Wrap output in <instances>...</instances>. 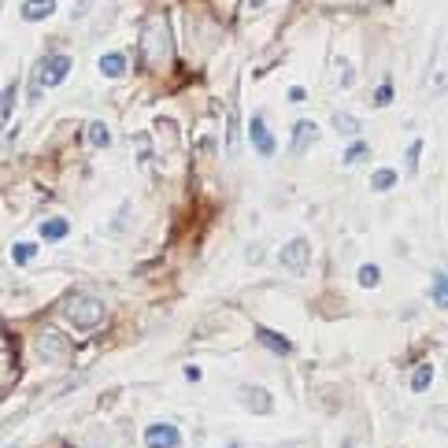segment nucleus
I'll list each match as a JSON object with an SVG mask.
<instances>
[{
    "label": "nucleus",
    "instance_id": "nucleus-29",
    "mask_svg": "<svg viewBox=\"0 0 448 448\" xmlns=\"http://www.w3.org/2000/svg\"><path fill=\"white\" fill-rule=\"evenodd\" d=\"M89 4H93V0H82V4H74V12H71V15H74V19L85 15V8H89Z\"/></svg>",
    "mask_w": 448,
    "mask_h": 448
},
{
    "label": "nucleus",
    "instance_id": "nucleus-9",
    "mask_svg": "<svg viewBox=\"0 0 448 448\" xmlns=\"http://www.w3.org/2000/svg\"><path fill=\"white\" fill-rule=\"evenodd\" d=\"M238 148H241V119H238V93H233L226 104V156L238 159Z\"/></svg>",
    "mask_w": 448,
    "mask_h": 448
},
{
    "label": "nucleus",
    "instance_id": "nucleus-17",
    "mask_svg": "<svg viewBox=\"0 0 448 448\" xmlns=\"http://www.w3.org/2000/svg\"><path fill=\"white\" fill-rule=\"evenodd\" d=\"M430 296H433V304H437V307H445V304H448V278H445V271H437V274H433Z\"/></svg>",
    "mask_w": 448,
    "mask_h": 448
},
{
    "label": "nucleus",
    "instance_id": "nucleus-27",
    "mask_svg": "<svg viewBox=\"0 0 448 448\" xmlns=\"http://www.w3.org/2000/svg\"><path fill=\"white\" fill-rule=\"evenodd\" d=\"M289 100L293 104H304V89H301V85H293V89H289Z\"/></svg>",
    "mask_w": 448,
    "mask_h": 448
},
{
    "label": "nucleus",
    "instance_id": "nucleus-6",
    "mask_svg": "<svg viewBox=\"0 0 448 448\" xmlns=\"http://www.w3.org/2000/svg\"><path fill=\"white\" fill-rule=\"evenodd\" d=\"M145 445L148 448H178L182 445V433H178V426H170V422H152L145 430Z\"/></svg>",
    "mask_w": 448,
    "mask_h": 448
},
{
    "label": "nucleus",
    "instance_id": "nucleus-25",
    "mask_svg": "<svg viewBox=\"0 0 448 448\" xmlns=\"http://www.w3.org/2000/svg\"><path fill=\"white\" fill-rule=\"evenodd\" d=\"M337 71H341V74H337V85H345V89H348V85L356 82V71H352V63H337Z\"/></svg>",
    "mask_w": 448,
    "mask_h": 448
},
{
    "label": "nucleus",
    "instance_id": "nucleus-13",
    "mask_svg": "<svg viewBox=\"0 0 448 448\" xmlns=\"http://www.w3.org/2000/svg\"><path fill=\"white\" fill-rule=\"evenodd\" d=\"M100 74H104V78H123V74H126V56H123V52H108V56H100Z\"/></svg>",
    "mask_w": 448,
    "mask_h": 448
},
{
    "label": "nucleus",
    "instance_id": "nucleus-15",
    "mask_svg": "<svg viewBox=\"0 0 448 448\" xmlns=\"http://www.w3.org/2000/svg\"><path fill=\"white\" fill-rule=\"evenodd\" d=\"M330 123H334V130H337L341 137H356L359 130H364L356 115H345V111H334V119H330Z\"/></svg>",
    "mask_w": 448,
    "mask_h": 448
},
{
    "label": "nucleus",
    "instance_id": "nucleus-26",
    "mask_svg": "<svg viewBox=\"0 0 448 448\" xmlns=\"http://www.w3.org/2000/svg\"><path fill=\"white\" fill-rule=\"evenodd\" d=\"M419 152H422V141H411V148H408V174L419 170Z\"/></svg>",
    "mask_w": 448,
    "mask_h": 448
},
{
    "label": "nucleus",
    "instance_id": "nucleus-2",
    "mask_svg": "<svg viewBox=\"0 0 448 448\" xmlns=\"http://www.w3.org/2000/svg\"><path fill=\"white\" fill-rule=\"evenodd\" d=\"M63 315H67V323L78 326V330H97L104 323V315H108V307H104V301L93 296V293H71L67 301H63Z\"/></svg>",
    "mask_w": 448,
    "mask_h": 448
},
{
    "label": "nucleus",
    "instance_id": "nucleus-22",
    "mask_svg": "<svg viewBox=\"0 0 448 448\" xmlns=\"http://www.w3.org/2000/svg\"><path fill=\"white\" fill-rule=\"evenodd\" d=\"M34 256H37V244H30V241H19L15 249H12V260L15 263H30Z\"/></svg>",
    "mask_w": 448,
    "mask_h": 448
},
{
    "label": "nucleus",
    "instance_id": "nucleus-20",
    "mask_svg": "<svg viewBox=\"0 0 448 448\" xmlns=\"http://www.w3.org/2000/svg\"><path fill=\"white\" fill-rule=\"evenodd\" d=\"M89 141L97 145V148H108V145H111V130H108V123H89Z\"/></svg>",
    "mask_w": 448,
    "mask_h": 448
},
{
    "label": "nucleus",
    "instance_id": "nucleus-10",
    "mask_svg": "<svg viewBox=\"0 0 448 448\" xmlns=\"http://www.w3.org/2000/svg\"><path fill=\"white\" fill-rule=\"evenodd\" d=\"M315 137H319V126H315L312 119H301V123L293 126V141H289V152H293V156H304L307 148L315 145Z\"/></svg>",
    "mask_w": 448,
    "mask_h": 448
},
{
    "label": "nucleus",
    "instance_id": "nucleus-1",
    "mask_svg": "<svg viewBox=\"0 0 448 448\" xmlns=\"http://www.w3.org/2000/svg\"><path fill=\"white\" fill-rule=\"evenodd\" d=\"M141 60H145V67H167L170 60H174V37H170V23H167V15H145L141 19Z\"/></svg>",
    "mask_w": 448,
    "mask_h": 448
},
{
    "label": "nucleus",
    "instance_id": "nucleus-11",
    "mask_svg": "<svg viewBox=\"0 0 448 448\" xmlns=\"http://www.w3.org/2000/svg\"><path fill=\"white\" fill-rule=\"evenodd\" d=\"M256 341H260V345H267L271 352H278V356H289V352H293V341H289V337L274 334V330H267V326H256Z\"/></svg>",
    "mask_w": 448,
    "mask_h": 448
},
{
    "label": "nucleus",
    "instance_id": "nucleus-30",
    "mask_svg": "<svg viewBox=\"0 0 448 448\" xmlns=\"http://www.w3.org/2000/svg\"><path fill=\"white\" fill-rule=\"evenodd\" d=\"M186 378L189 382H200V367H186Z\"/></svg>",
    "mask_w": 448,
    "mask_h": 448
},
{
    "label": "nucleus",
    "instance_id": "nucleus-16",
    "mask_svg": "<svg viewBox=\"0 0 448 448\" xmlns=\"http://www.w3.org/2000/svg\"><path fill=\"white\" fill-rule=\"evenodd\" d=\"M393 186H397V170H389V167L375 170V178H370V189H375V193H389Z\"/></svg>",
    "mask_w": 448,
    "mask_h": 448
},
{
    "label": "nucleus",
    "instance_id": "nucleus-3",
    "mask_svg": "<svg viewBox=\"0 0 448 448\" xmlns=\"http://www.w3.org/2000/svg\"><path fill=\"white\" fill-rule=\"evenodd\" d=\"M278 263L285 267L289 274H307V267H312V244H307V238H293L285 241V249L278 252Z\"/></svg>",
    "mask_w": 448,
    "mask_h": 448
},
{
    "label": "nucleus",
    "instance_id": "nucleus-7",
    "mask_svg": "<svg viewBox=\"0 0 448 448\" xmlns=\"http://www.w3.org/2000/svg\"><path fill=\"white\" fill-rule=\"evenodd\" d=\"M249 137H252L256 152H260L263 159H271V156H274V148H278V141L271 137V130H267L263 115H252V123H249Z\"/></svg>",
    "mask_w": 448,
    "mask_h": 448
},
{
    "label": "nucleus",
    "instance_id": "nucleus-12",
    "mask_svg": "<svg viewBox=\"0 0 448 448\" xmlns=\"http://www.w3.org/2000/svg\"><path fill=\"white\" fill-rule=\"evenodd\" d=\"M56 12V0H26L23 4V19L26 23H41V19H48Z\"/></svg>",
    "mask_w": 448,
    "mask_h": 448
},
{
    "label": "nucleus",
    "instance_id": "nucleus-19",
    "mask_svg": "<svg viewBox=\"0 0 448 448\" xmlns=\"http://www.w3.org/2000/svg\"><path fill=\"white\" fill-rule=\"evenodd\" d=\"M356 278H359V285H364V289H375V285L382 282V271H378L375 263H364V267L356 271Z\"/></svg>",
    "mask_w": 448,
    "mask_h": 448
},
{
    "label": "nucleus",
    "instance_id": "nucleus-14",
    "mask_svg": "<svg viewBox=\"0 0 448 448\" xmlns=\"http://www.w3.org/2000/svg\"><path fill=\"white\" fill-rule=\"evenodd\" d=\"M67 233H71L67 219H45V222H41V238H45V241H63Z\"/></svg>",
    "mask_w": 448,
    "mask_h": 448
},
{
    "label": "nucleus",
    "instance_id": "nucleus-28",
    "mask_svg": "<svg viewBox=\"0 0 448 448\" xmlns=\"http://www.w3.org/2000/svg\"><path fill=\"white\" fill-rule=\"evenodd\" d=\"M249 260H252V263L263 260V249H260V244H252V249H249Z\"/></svg>",
    "mask_w": 448,
    "mask_h": 448
},
{
    "label": "nucleus",
    "instance_id": "nucleus-23",
    "mask_svg": "<svg viewBox=\"0 0 448 448\" xmlns=\"http://www.w3.org/2000/svg\"><path fill=\"white\" fill-rule=\"evenodd\" d=\"M364 159H367V145H364V141H356V145H352L348 152H345V163H348V167L364 163Z\"/></svg>",
    "mask_w": 448,
    "mask_h": 448
},
{
    "label": "nucleus",
    "instance_id": "nucleus-5",
    "mask_svg": "<svg viewBox=\"0 0 448 448\" xmlns=\"http://www.w3.org/2000/svg\"><path fill=\"white\" fill-rule=\"evenodd\" d=\"M71 74V56H45L37 63V85L41 89H56Z\"/></svg>",
    "mask_w": 448,
    "mask_h": 448
},
{
    "label": "nucleus",
    "instance_id": "nucleus-21",
    "mask_svg": "<svg viewBox=\"0 0 448 448\" xmlns=\"http://www.w3.org/2000/svg\"><path fill=\"white\" fill-rule=\"evenodd\" d=\"M430 382H433V367L422 364V367L411 375V389H415V393H426V389H430Z\"/></svg>",
    "mask_w": 448,
    "mask_h": 448
},
{
    "label": "nucleus",
    "instance_id": "nucleus-18",
    "mask_svg": "<svg viewBox=\"0 0 448 448\" xmlns=\"http://www.w3.org/2000/svg\"><path fill=\"white\" fill-rule=\"evenodd\" d=\"M15 93H19V82L12 78L4 85V93H0V119H8L12 115V108H15Z\"/></svg>",
    "mask_w": 448,
    "mask_h": 448
},
{
    "label": "nucleus",
    "instance_id": "nucleus-8",
    "mask_svg": "<svg viewBox=\"0 0 448 448\" xmlns=\"http://www.w3.org/2000/svg\"><path fill=\"white\" fill-rule=\"evenodd\" d=\"M238 400H241L249 411H256V415H271V408H274L271 393L260 389V386H241V389H238Z\"/></svg>",
    "mask_w": 448,
    "mask_h": 448
},
{
    "label": "nucleus",
    "instance_id": "nucleus-4",
    "mask_svg": "<svg viewBox=\"0 0 448 448\" xmlns=\"http://www.w3.org/2000/svg\"><path fill=\"white\" fill-rule=\"evenodd\" d=\"M37 356L48 359V364H63V359H71V337H63L60 330L45 326L37 334Z\"/></svg>",
    "mask_w": 448,
    "mask_h": 448
},
{
    "label": "nucleus",
    "instance_id": "nucleus-24",
    "mask_svg": "<svg viewBox=\"0 0 448 448\" xmlns=\"http://www.w3.org/2000/svg\"><path fill=\"white\" fill-rule=\"evenodd\" d=\"M370 104H378V108H386V104H393V85L389 82H382L378 85V93H375V100Z\"/></svg>",
    "mask_w": 448,
    "mask_h": 448
}]
</instances>
